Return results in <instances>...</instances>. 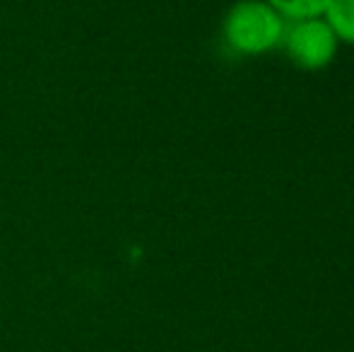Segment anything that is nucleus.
I'll return each instance as SVG.
<instances>
[{"mask_svg":"<svg viewBox=\"0 0 354 352\" xmlns=\"http://www.w3.org/2000/svg\"><path fill=\"white\" fill-rule=\"evenodd\" d=\"M287 19L268 0H239L224 15V44L239 56H261L282 44Z\"/></svg>","mask_w":354,"mask_h":352,"instance_id":"1","label":"nucleus"},{"mask_svg":"<svg viewBox=\"0 0 354 352\" xmlns=\"http://www.w3.org/2000/svg\"><path fill=\"white\" fill-rule=\"evenodd\" d=\"M284 24L282 44L287 48L289 61L304 71H323L330 66L337 51V39L333 29L321 17L287 19Z\"/></svg>","mask_w":354,"mask_h":352,"instance_id":"2","label":"nucleus"},{"mask_svg":"<svg viewBox=\"0 0 354 352\" xmlns=\"http://www.w3.org/2000/svg\"><path fill=\"white\" fill-rule=\"evenodd\" d=\"M337 41L354 46V0H330L321 15Z\"/></svg>","mask_w":354,"mask_h":352,"instance_id":"3","label":"nucleus"},{"mask_svg":"<svg viewBox=\"0 0 354 352\" xmlns=\"http://www.w3.org/2000/svg\"><path fill=\"white\" fill-rule=\"evenodd\" d=\"M284 19L321 17L330 0H268Z\"/></svg>","mask_w":354,"mask_h":352,"instance_id":"4","label":"nucleus"}]
</instances>
